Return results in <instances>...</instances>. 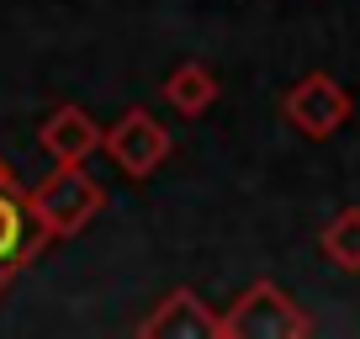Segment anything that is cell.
I'll return each mask as SVG.
<instances>
[{"label": "cell", "instance_id": "cell-1", "mask_svg": "<svg viewBox=\"0 0 360 339\" xmlns=\"http://www.w3.org/2000/svg\"><path fill=\"white\" fill-rule=\"evenodd\" d=\"M101 207H106V191L85 175V165H58L48 181H37L27 191V217L48 238H75Z\"/></svg>", "mask_w": 360, "mask_h": 339}, {"label": "cell", "instance_id": "cell-2", "mask_svg": "<svg viewBox=\"0 0 360 339\" xmlns=\"http://www.w3.org/2000/svg\"><path fill=\"white\" fill-rule=\"evenodd\" d=\"M307 334H313V318L276 281L244 286L233 307L217 313V339H307Z\"/></svg>", "mask_w": 360, "mask_h": 339}, {"label": "cell", "instance_id": "cell-3", "mask_svg": "<svg viewBox=\"0 0 360 339\" xmlns=\"http://www.w3.org/2000/svg\"><path fill=\"white\" fill-rule=\"evenodd\" d=\"M169 148H175V143H169V127L159 122L154 112H143V106L122 112V117H117V127H106V133H101V154L122 170L127 181H148V175L169 159Z\"/></svg>", "mask_w": 360, "mask_h": 339}, {"label": "cell", "instance_id": "cell-4", "mask_svg": "<svg viewBox=\"0 0 360 339\" xmlns=\"http://www.w3.org/2000/svg\"><path fill=\"white\" fill-rule=\"evenodd\" d=\"M349 112H355V101H349V91L334 75H302L292 91L281 96V117L302 138H334L339 127L349 122Z\"/></svg>", "mask_w": 360, "mask_h": 339}, {"label": "cell", "instance_id": "cell-5", "mask_svg": "<svg viewBox=\"0 0 360 339\" xmlns=\"http://www.w3.org/2000/svg\"><path fill=\"white\" fill-rule=\"evenodd\" d=\"M101 133L106 127L85 112V106H53L37 127V143L48 148L53 165H85L96 148H101Z\"/></svg>", "mask_w": 360, "mask_h": 339}, {"label": "cell", "instance_id": "cell-6", "mask_svg": "<svg viewBox=\"0 0 360 339\" xmlns=\"http://www.w3.org/2000/svg\"><path fill=\"white\" fill-rule=\"evenodd\" d=\"M138 334L143 339H217V313L196 292L175 286V292L138 324Z\"/></svg>", "mask_w": 360, "mask_h": 339}, {"label": "cell", "instance_id": "cell-7", "mask_svg": "<svg viewBox=\"0 0 360 339\" xmlns=\"http://www.w3.org/2000/svg\"><path fill=\"white\" fill-rule=\"evenodd\" d=\"M43 244H48V234L27 238V196L0 186V260H22L27 265Z\"/></svg>", "mask_w": 360, "mask_h": 339}, {"label": "cell", "instance_id": "cell-8", "mask_svg": "<svg viewBox=\"0 0 360 339\" xmlns=\"http://www.w3.org/2000/svg\"><path fill=\"white\" fill-rule=\"evenodd\" d=\"M165 101L175 106L180 117H202L207 106L217 101V79H212V69H202V64H180V69H169V79H165Z\"/></svg>", "mask_w": 360, "mask_h": 339}, {"label": "cell", "instance_id": "cell-9", "mask_svg": "<svg viewBox=\"0 0 360 339\" xmlns=\"http://www.w3.org/2000/svg\"><path fill=\"white\" fill-rule=\"evenodd\" d=\"M318 249H323L328 265L360 276V207H345V212L328 217V228L318 234Z\"/></svg>", "mask_w": 360, "mask_h": 339}, {"label": "cell", "instance_id": "cell-10", "mask_svg": "<svg viewBox=\"0 0 360 339\" xmlns=\"http://www.w3.org/2000/svg\"><path fill=\"white\" fill-rule=\"evenodd\" d=\"M0 186H6V191H22V186H16V175H11V165H6V159H0Z\"/></svg>", "mask_w": 360, "mask_h": 339}]
</instances>
